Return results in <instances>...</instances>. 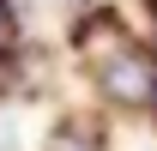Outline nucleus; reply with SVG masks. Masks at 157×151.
Wrapping results in <instances>:
<instances>
[{
	"instance_id": "nucleus-1",
	"label": "nucleus",
	"mask_w": 157,
	"mask_h": 151,
	"mask_svg": "<svg viewBox=\"0 0 157 151\" xmlns=\"http://www.w3.org/2000/svg\"><path fill=\"white\" fill-rule=\"evenodd\" d=\"M42 151H109V133L97 121H85V115H67V121H55L42 133Z\"/></svg>"
},
{
	"instance_id": "nucleus-2",
	"label": "nucleus",
	"mask_w": 157,
	"mask_h": 151,
	"mask_svg": "<svg viewBox=\"0 0 157 151\" xmlns=\"http://www.w3.org/2000/svg\"><path fill=\"white\" fill-rule=\"evenodd\" d=\"M24 0H0V55H6V48H18V30H24V12H18Z\"/></svg>"
},
{
	"instance_id": "nucleus-3",
	"label": "nucleus",
	"mask_w": 157,
	"mask_h": 151,
	"mask_svg": "<svg viewBox=\"0 0 157 151\" xmlns=\"http://www.w3.org/2000/svg\"><path fill=\"white\" fill-rule=\"evenodd\" d=\"M42 6H67V12H78V6H97V0H42Z\"/></svg>"
}]
</instances>
